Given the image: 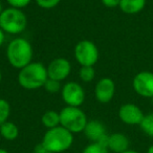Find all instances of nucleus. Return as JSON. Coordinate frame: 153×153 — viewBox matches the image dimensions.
Masks as SVG:
<instances>
[{"mask_svg":"<svg viewBox=\"0 0 153 153\" xmlns=\"http://www.w3.org/2000/svg\"><path fill=\"white\" fill-rule=\"evenodd\" d=\"M10 114H11L10 103L4 99H0V126L9 121Z\"/></svg>","mask_w":153,"mask_h":153,"instance_id":"nucleus-19","label":"nucleus"},{"mask_svg":"<svg viewBox=\"0 0 153 153\" xmlns=\"http://www.w3.org/2000/svg\"><path fill=\"white\" fill-rule=\"evenodd\" d=\"M17 79L19 85L24 89H38L43 87L48 79L47 68L40 62H30L19 70Z\"/></svg>","mask_w":153,"mask_h":153,"instance_id":"nucleus-1","label":"nucleus"},{"mask_svg":"<svg viewBox=\"0 0 153 153\" xmlns=\"http://www.w3.org/2000/svg\"><path fill=\"white\" fill-rule=\"evenodd\" d=\"M94 76H96V70H94V66H82L80 68L79 76L81 81L89 83L94 79Z\"/></svg>","mask_w":153,"mask_h":153,"instance_id":"nucleus-18","label":"nucleus"},{"mask_svg":"<svg viewBox=\"0 0 153 153\" xmlns=\"http://www.w3.org/2000/svg\"><path fill=\"white\" fill-rule=\"evenodd\" d=\"M74 58L81 66H94L99 60V49L94 42L81 40L74 46Z\"/></svg>","mask_w":153,"mask_h":153,"instance_id":"nucleus-6","label":"nucleus"},{"mask_svg":"<svg viewBox=\"0 0 153 153\" xmlns=\"http://www.w3.org/2000/svg\"><path fill=\"white\" fill-rule=\"evenodd\" d=\"M3 12V7H2V3H1V1H0V15H1V13Z\"/></svg>","mask_w":153,"mask_h":153,"instance_id":"nucleus-30","label":"nucleus"},{"mask_svg":"<svg viewBox=\"0 0 153 153\" xmlns=\"http://www.w3.org/2000/svg\"><path fill=\"white\" fill-rule=\"evenodd\" d=\"M47 76L49 79L63 81L71 71V64L65 58H56L47 66Z\"/></svg>","mask_w":153,"mask_h":153,"instance_id":"nucleus-9","label":"nucleus"},{"mask_svg":"<svg viewBox=\"0 0 153 153\" xmlns=\"http://www.w3.org/2000/svg\"><path fill=\"white\" fill-rule=\"evenodd\" d=\"M1 80H2V71L0 69V83H1Z\"/></svg>","mask_w":153,"mask_h":153,"instance_id":"nucleus-31","label":"nucleus"},{"mask_svg":"<svg viewBox=\"0 0 153 153\" xmlns=\"http://www.w3.org/2000/svg\"><path fill=\"white\" fill-rule=\"evenodd\" d=\"M41 143L49 152L62 153L71 148L74 144V134L60 125L47 129Z\"/></svg>","mask_w":153,"mask_h":153,"instance_id":"nucleus-2","label":"nucleus"},{"mask_svg":"<svg viewBox=\"0 0 153 153\" xmlns=\"http://www.w3.org/2000/svg\"><path fill=\"white\" fill-rule=\"evenodd\" d=\"M129 138L123 133H112L108 136L107 148L114 153H122L129 149Z\"/></svg>","mask_w":153,"mask_h":153,"instance_id":"nucleus-13","label":"nucleus"},{"mask_svg":"<svg viewBox=\"0 0 153 153\" xmlns=\"http://www.w3.org/2000/svg\"><path fill=\"white\" fill-rule=\"evenodd\" d=\"M133 89L138 96L153 99V72L140 71L132 81Z\"/></svg>","mask_w":153,"mask_h":153,"instance_id":"nucleus-8","label":"nucleus"},{"mask_svg":"<svg viewBox=\"0 0 153 153\" xmlns=\"http://www.w3.org/2000/svg\"><path fill=\"white\" fill-rule=\"evenodd\" d=\"M61 97L66 106L80 107L85 101V91L76 82H68L62 87Z\"/></svg>","mask_w":153,"mask_h":153,"instance_id":"nucleus-7","label":"nucleus"},{"mask_svg":"<svg viewBox=\"0 0 153 153\" xmlns=\"http://www.w3.org/2000/svg\"><path fill=\"white\" fill-rule=\"evenodd\" d=\"M140 126L145 134L153 137V112L145 115Z\"/></svg>","mask_w":153,"mask_h":153,"instance_id":"nucleus-17","label":"nucleus"},{"mask_svg":"<svg viewBox=\"0 0 153 153\" xmlns=\"http://www.w3.org/2000/svg\"><path fill=\"white\" fill-rule=\"evenodd\" d=\"M103 3V5H105L108 9H113V7H117L120 5L121 0H101Z\"/></svg>","mask_w":153,"mask_h":153,"instance_id":"nucleus-24","label":"nucleus"},{"mask_svg":"<svg viewBox=\"0 0 153 153\" xmlns=\"http://www.w3.org/2000/svg\"><path fill=\"white\" fill-rule=\"evenodd\" d=\"M43 87H44V89L46 90L47 92H49V94H57V92H59L60 89H61V84H60L59 81H56V80L49 79L48 78Z\"/></svg>","mask_w":153,"mask_h":153,"instance_id":"nucleus-21","label":"nucleus"},{"mask_svg":"<svg viewBox=\"0 0 153 153\" xmlns=\"http://www.w3.org/2000/svg\"><path fill=\"white\" fill-rule=\"evenodd\" d=\"M43 126L47 129H51L60 126V113L55 110H48L41 117Z\"/></svg>","mask_w":153,"mask_h":153,"instance_id":"nucleus-16","label":"nucleus"},{"mask_svg":"<svg viewBox=\"0 0 153 153\" xmlns=\"http://www.w3.org/2000/svg\"><path fill=\"white\" fill-rule=\"evenodd\" d=\"M122 153H140V152H137V151H135V150H130V149H128V150L124 151V152H122Z\"/></svg>","mask_w":153,"mask_h":153,"instance_id":"nucleus-27","label":"nucleus"},{"mask_svg":"<svg viewBox=\"0 0 153 153\" xmlns=\"http://www.w3.org/2000/svg\"><path fill=\"white\" fill-rule=\"evenodd\" d=\"M45 153H53V152H49V151H47V152H45Z\"/></svg>","mask_w":153,"mask_h":153,"instance_id":"nucleus-32","label":"nucleus"},{"mask_svg":"<svg viewBox=\"0 0 153 153\" xmlns=\"http://www.w3.org/2000/svg\"><path fill=\"white\" fill-rule=\"evenodd\" d=\"M30 1L32 0H7V2L10 4V7L19 10L26 7L30 3Z\"/></svg>","mask_w":153,"mask_h":153,"instance_id":"nucleus-23","label":"nucleus"},{"mask_svg":"<svg viewBox=\"0 0 153 153\" xmlns=\"http://www.w3.org/2000/svg\"><path fill=\"white\" fill-rule=\"evenodd\" d=\"M0 134L1 137L7 140H15L19 135V129L16 124L7 121L0 126Z\"/></svg>","mask_w":153,"mask_h":153,"instance_id":"nucleus-15","label":"nucleus"},{"mask_svg":"<svg viewBox=\"0 0 153 153\" xmlns=\"http://www.w3.org/2000/svg\"><path fill=\"white\" fill-rule=\"evenodd\" d=\"M27 19L21 10L7 7L0 15V27L10 35H19L26 28Z\"/></svg>","mask_w":153,"mask_h":153,"instance_id":"nucleus-4","label":"nucleus"},{"mask_svg":"<svg viewBox=\"0 0 153 153\" xmlns=\"http://www.w3.org/2000/svg\"><path fill=\"white\" fill-rule=\"evenodd\" d=\"M0 153H9V151L5 150V149H3V148H0Z\"/></svg>","mask_w":153,"mask_h":153,"instance_id":"nucleus-29","label":"nucleus"},{"mask_svg":"<svg viewBox=\"0 0 153 153\" xmlns=\"http://www.w3.org/2000/svg\"><path fill=\"white\" fill-rule=\"evenodd\" d=\"M146 0H121L119 7L121 11L128 15H134L144 10L146 7Z\"/></svg>","mask_w":153,"mask_h":153,"instance_id":"nucleus-14","label":"nucleus"},{"mask_svg":"<svg viewBox=\"0 0 153 153\" xmlns=\"http://www.w3.org/2000/svg\"><path fill=\"white\" fill-rule=\"evenodd\" d=\"M83 132L91 143H99L103 137L107 135L104 124L98 120L88 121Z\"/></svg>","mask_w":153,"mask_h":153,"instance_id":"nucleus-12","label":"nucleus"},{"mask_svg":"<svg viewBox=\"0 0 153 153\" xmlns=\"http://www.w3.org/2000/svg\"><path fill=\"white\" fill-rule=\"evenodd\" d=\"M82 153H109L107 147L99 144V143H90L84 148Z\"/></svg>","mask_w":153,"mask_h":153,"instance_id":"nucleus-20","label":"nucleus"},{"mask_svg":"<svg viewBox=\"0 0 153 153\" xmlns=\"http://www.w3.org/2000/svg\"><path fill=\"white\" fill-rule=\"evenodd\" d=\"M34 152L35 153H45V152H47V150L45 149V147L42 145V143H40V144H38L36 147H35Z\"/></svg>","mask_w":153,"mask_h":153,"instance_id":"nucleus-25","label":"nucleus"},{"mask_svg":"<svg viewBox=\"0 0 153 153\" xmlns=\"http://www.w3.org/2000/svg\"><path fill=\"white\" fill-rule=\"evenodd\" d=\"M5 41V33L3 32V30L0 27V46H2V44Z\"/></svg>","mask_w":153,"mask_h":153,"instance_id":"nucleus-26","label":"nucleus"},{"mask_svg":"<svg viewBox=\"0 0 153 153\" xmlns=\"http://www.w3.org/2000/svg\"><path fill=\"white\" fill-rule=\"evenodd\" d=\"M115 94V84L110 78H103L94 87V96L98 102L107 104L113 99Z\"/></svg>","mask_w":153,"mask_h":153,"instance_id":"nucleus-11","label":"nucleus"},{"mask_svg":"<svg viewBox=\"0 0 153 153\" xmlns=\"http://www.w3.org/2000/svg\"><path fill=\"white\" fill-rule=\"evenodd\" d=\"M60 125L72 134L81 133L85 129L88 120L80 107L66 106L60 111Z\"/></svg>","mask_w":153,"mask_h":153,"instance_id":"nucleus-5","label":"nucleus"},{"mask_svg":"<svg viewBox=\"0 0 153 153\" xmlns=\"http://www.w3.org/2000/svg\"><path fill=\"white\" fill-rule=\"evenodd\" d=\"M61 2V0H36V3L44 10H51L57 7L59 3Z\"/></svg>","mask_w":153,"mask_h":153,"instance_id":"nucleus-22","label":"nucleus"},{"mask_svg":"<svg viewBox=\"0 0 153 153\" xmlns=\"http://www.w3.org/2000/svg\"><path fill=\"white\" fill-rule=\"evenodd\" d=\"M147 153H153V145H151V146L149 147L148 150H147Z\"/></svg>","mask_w":153,"mask_h":153,"instance_id":"nucleus-28","label":"nucleus"},{"mask_svg":"<svg viewBox=\"0 0 153 153\" xmlns=\"http://www.w3.org/2000/svg\"><path fill=\"white\" fill-rule=\"evenodd\" d=\"M1 138H2V137H1V134H0V140H1Z\"/></svg>","mask_w":153,"mask_h":153,"instance_id":"nucleus-33","label":"nucleus"},{"mask_svg":"<svg viewBox=\"0 0 153 153\" xmlns=\"http://www.w3.org/2000/svg\"><path fill=\"white\" fill-rule=\"evenodd\" d=\"M145 114L142 109L135 104H124L119 109V117L127 125H140Z\"/></svg>","mask_w":153,"mask_h":153,"instance_id":"nucleus-10","label":"nucleus"},{"mask_svg":"<svg viewBox=\"0 0 153 153\" xmlns=\"http://www.w3.org/2000/svg\"><path fill=\"white\" fill-rule=\"evenodd\" d=\"M7 58L14 68L21 69L32 62L33 46L30 41L24 38L13 39L7 45Z\"/></svg>","mask_w":153,"mask_h":153,"instance_id":"nucleus-3","label":"nucleus"}]
</instances>
